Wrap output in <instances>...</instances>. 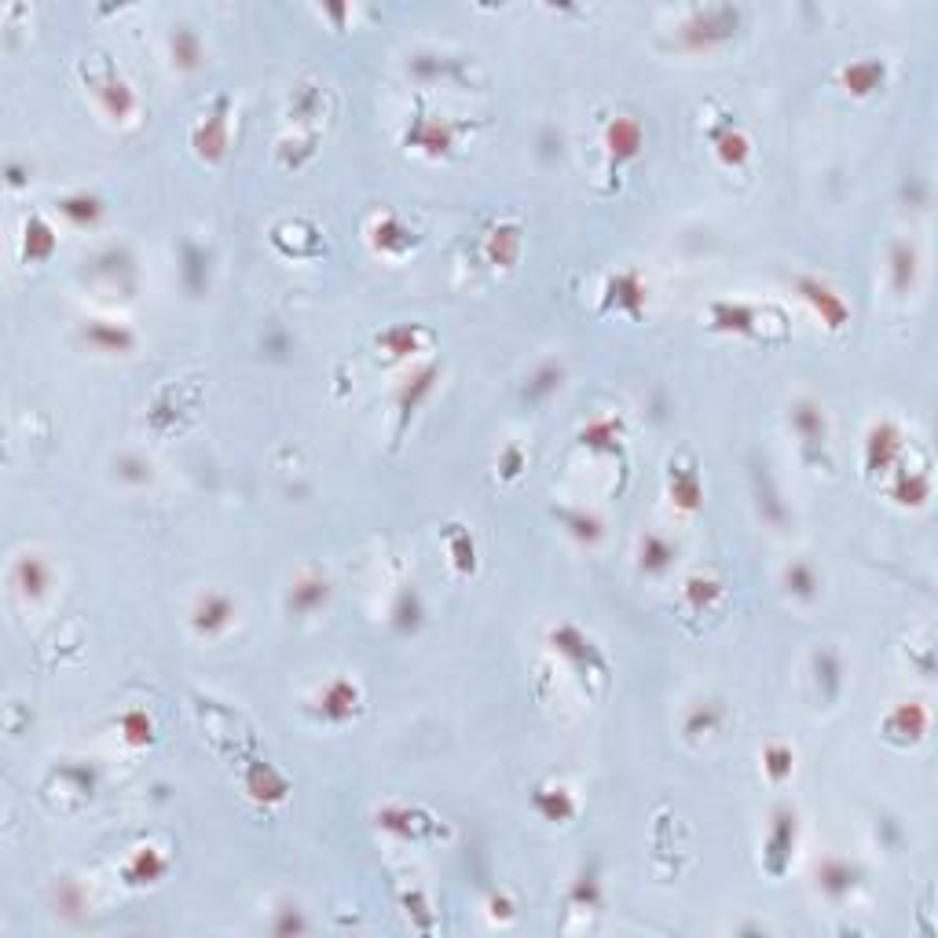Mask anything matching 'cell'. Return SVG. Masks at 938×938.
<instances>
[{"label":"cell","mask_w":938,"mask_h":938,"mask_svg":"<svg viewBox=\"0 0 938 938\" xmlns=\"http://www.w3.org/2000/svg\"><path fill=\"white\" fill-rule=\"evenodd\" d=\"M89 73V70H85ZM89 85H92V96L99 99V107L110 114V117H117V122H125V117L132 114V92H129V85L122 81V77H117L107 63L99 66V73H89Z\"/></svg>","instance_id":"6da1fadb"},{"label":"cell","mask_w":938,"mask_h":938,"mask_svg":"<svg viewBox=\"0 0 938 938\" xmlns=\"http://www.w3.org/2000/svg\"><path fill=\"white\" fill-rule=\"evenodd\" d=\"M733 22H737V15L729 12V8H712V12H696L693 15V22L682 30L686 33V45L689 48H712V45H719V41H726V37L733 33Z\"/></svg>","instance_id":"7a4b0ae2"},{"label":"cell","mask_w":938,"mask_h":938,"mask_svg":"<svg viewBox=\"0 0 938 938\" xmlns=\"http://www.w3.org/2000/svg\"><path fill=\"white\" fill-rule=\"evenodd\" d=\"M234 623V605L224 594H202L191 609V627L202 638H220Z\"/></svg>","instance_id":"3957f363"},{"label":"cell","mask_w":938,"mask_h":938,"mask_svg":"<svg viewBox=\"0 0 938 938\" xmlns=\"http://www.w3.org/2000/svg\"><path fill=\"white\" fill-rule=\"evenodd\" d=\"M792 847H796V814L777 810L773 829H770V840H766V854H763V862H766V869H770L773 876L785 873L789 857H792Z\"/></svg>","instance_id":"277c9868"},{"label":"cell","mask_w":938,"mask_h":938,"mask_svg":"<svg viewBox=\"0 0 938 938\" xmlns=\"http://www.w3.org/2000/svg\"><path fill=\"white\" fill-rule=\"evenodd\" d=\"M12 586L15 594L26 598V601H37L45 598V591L52 586V568L37 558V554H22L15 565H12Z\"/></svg>","instance_id":"5b68a950"},{"label":"cell","mask_w":938,"mask_h":938,"mask_svg":"<svg viewBox=\"0 0 938 938\" xmlns=\"http://www.w3.org/2000/svg\"><path fill=\"white\" fill-rule=\"evenodd\" d=\"M327 594H330V583H327L323 576H316V572H304V576L290 586L286 609H290V616H311V612H316V609L327 601Z\"/></svg>","instance_id":"8992f818"},{"label":"cell","mask_w":938,"mask_h":938,"mask_svg":"<svg viewBox=\"0 0 938 938\" xmlns=\"http://www.w3.org/2000/svg\"><path fill=\"white\" fill-rule=\"evenodd\" d=\"M356 712H360V689L352 686V682L337 678V682H330V686L323 689V696H320V715H323V719L345 722V719H352Z\"/></svg>","instance_id":"52a82bcc"},{"label":"cell","mask_w":938,"mask_h":938,"mask_svg":"<svg viewBox=\"0 0 938 938\" xmlns=\"http://www.w3.org/2000/svg\"><path fill=\"white\" fill-rule=\"evenodd\" d=\"M81 337L96 352H129L136 345L132 330H125L122 323H107V320H89L81 327Z\"/></svg>","instance_id":"ba28073f"},{"label":"cell","mask_w":938,"mask_h":938,"mask_svg":"<svg viewBox=\"0 0 938 938\" xmlns=\"http://www.w3.org/2000/svg\"><path fill=\"white\" fill-rule=\"evenodd\" d=\"M799 294L814 304V311L821 316V323H829L832 330H840L843 327V320H847V308H843V301L825 286V283H817V279H799Z\"/></svg>","instance_id":"9c48e42d"},{"label":"cell","mask_w":938,"mask_h":938,"mask_svg":"<svg viewBox=\"0 0 938 938\" xmlns=\"http://www.w3.org/2000/svg\"><path fill=\"white\" fill-rule=\"evenodd\" d=\"M792 425H796V433L803 437L806 448H825L829 429H825V414H821V407L814 400H799L792 407Z\"/></svg>","instance_id":"30bf717a"},{"label":"cell","mask_w":938,"mask_h":938,"mask_svg":"<svg viewBox=\"0 0 938 938\" xmlns=\"http://www.w3.org/2000/svg\"><path fill=\"white\" fill-rule=\"evenodd\" d=\"M642 147V129L638 122H631V117H616V122L609 125V150H612V162H627L635 158Z\"/></svg>","instance_id":"8fae6325"},{"label":"cell","mask_w":938,"mask_h":938,"mask_svg":"<svg viewBox=\"0 0 938 938\" xmlns=\"http://www.w3.org/2000/svg\"><path fill=\"white\" fill-rule=\"evenodd\" d=\"M55 209L73 224V227H89V224H96L99 217H103V206H99V199L96 194H89V191H77V194H66V199H59L55 202Z\"/></svg>","instance_id":"7c38bea8"},{"label":"cell","mask_w":938,"mask_h":938,"mask_svg":"<svg viewBox=\"0 0 938 938\" xmlns=\"http://www.w3.org/2000/svg\"><path fill=\"white\" fill-rule=\"evenodd\" d=\"M52 250H55V231L41 217H30L26 220V234H22L26 260H45V257H52Z\"/></svg>","instance_id":"4fadbf2b"},{"label":"cell","mask_w":938,"mask_h":938,"mask_svg":"<svg viewBox=\"0 0 938 938\" xmlns=\"http://www.w3.org/2000/svg\"><path fill=\"white\" fill-rule=\"evenodd\" d=\"M854 876H857V873H854L847 862H825V866L817 869V883H821V891H825L829 898H836V902L854 891V883H857Z\"/></svg>","instance_id":"5bb4252c"},{"label":"cell","mask_w":938,"mask_h":938,"mask_svg":"<svg viewBox=\"0 0 938 938\" xmlns=\"http://www.w3.org/2000/svg\"><path fill=\"white\" fill-rule=\"evenodd\" d=\"M675 561V546L663 535H645L642 539V572L645 576H663Z\"/></svg>","instance_id":"9a60e30c"},{"label":"cell","mask_w":938,"mask_h":938,"mask_svg":"<svg viewBox=\"0 0 938 938\" xmlns=\"http://www.w3.org/2000/svg\"><path fill=\"white\" fill-rule=\"evenodd\" d=\"M535 806H539V814H542L546 821H568V817L576 814V803H572L568 789H561V785L539 789V792H535Z\"/></svg>","instance_id":"2e32d148"},{"label":"cell","mask_w":938,"mask_h":938,"mask_svg":"<svg viewBox=\"0 0 938 938\" xmlns=\"http://www.w3.org/2000/svg\"><path fill=\"white\" fill-rule=\"evenodd\" d=\"M715 327L719 330H737V334H748L752 330V320H755V311L745 308V304H715Z\"/></svg>","instance_id":"e0dca14e"},{"label":"cell","mask_w":938,"mask_h":938,"mask_svg":"<svg viewBox=\"0 0 938 938\" xmlns=\"http://www.w3.org/2000/svg\"><path fill=\"white\" fill-rule=\"evenodd\" d=\"M898 437H894V429L891 425H880L876 433H873V440H869V465H876L880 462V469H887L891 462H894V455H898Z\"/></svg>","instance_id":"ac0fdd59"},{"label":"cell","mask_w":938,"mask_h":938,"mask_svg":"<svg viewBox=\"0 0 938 938\" xmlns=\"http://www.w3.org/2000/svg\"><path fill=\"white\" fill-rule=\"evenodd\" d=\"M719 722H722V708H719L715 700H708V704H696V708L689 712V719H686V733H689V737L712 733Z\"/></svg>","instance_id":"d6986e66"},{"label":"cell","mask_w":938,"mask_h":938,"mask_svg":"<svg viewBox=\"0 0 938 938\" xmlns=\"http://www.w3.org/2000/svg\"><path fill=\"white\" fill-rule=\"evenodd\" d=\"M671 495H675L678 506H686V510H693V506L700 502V484H696L693 469H675V473H671Z\"/></svg>","instance_id":"ffe728a7"},{"label":"cell","mask_w":938,"mask_h":938,"mask_svg":"<svg viewBox=\"0 0 938 938\" xmlns=\"http://www.w3.org/2000/svg\"><path fill=\"white\" fill-rule=\"evenodd\" d=\"M719 158L726 162V166H740L748 158V140L740 136L733 125H726V132L719 136Z\"/></svg>","instance_id":"44dd1931"},{"label":"cell","mask_w":938,"mask_h":938,"mask_svg":"<svg viewBox=\"0 0 938 938\" xmlns=\"http://www.w3.org/2000/svg\"><path fill=\"white\" fill-rule=\"evenodd\" d=\"M199 59H202L199 37H194L191 30H176V33H173V63H180V66H194Z\"/></svg>","instance_id":"7402d4cb"},{"label":"cell","mask_w":938,"mask_h":938,"mask_svg":"<svg viewBox=\"0 0 938 938\" xmlns=\"http://www.w3.org/2000/svg\"><path fill=\"white\" fill-rule=\"evenodd\" d=\"M913 271H917V253L909 246H894V257H891V276H894V286L906 290L913 283Z\"/></svg>","instance_id":"603a6c76"},{"label":"cell","mask_w":938,"mask_h":938,"mask_svg":"<svg viewBox=\"0 0 938 938\" xmlns=\"http://www.w3.org/2000/svg\"><path fill=\"white\" fill-rule=\"evenodd\" d=\"M763 759H766L763 766H766L770 780H785V777H792V766H796V759H792V752H789L785 745H770Z\"/></svg>","instance_id":"cb8c5ba5"},{"label":"cell","mask_w":938,"mask_h":938,"mask_svg":"<svg viewBox=\"0 0 938 938\" xmlns=\"http://www.w3.org/2000/svg\"><path fill=\"white\" fill-rule=\"evenodd\" d=\"M393 619H397V627L407 635V631H414L418 623H422V605H418V594L414 591H407L400 601H397V609H393Z\"/></svg>","instance_id":"d4e9b609"},{"label":"cell","mask_w":938,"mask_h":938,"mask_svg":"<svg viewBox=\"0 0 938 938\" xmlns=\"http://www.w3.org/2000/svg\"><path fill=\"white\" fill-rule=\"evenodd\" d=\"M166 873V862L162 857H154V850H140V857H136V869H129V876H132V883H150V880H158Z\"/></svg>","instance_id":"484cf974"},{"label":"cell","mask_w":938,"mask_h":938,"mask_svg":"<svg viewBox=\"0 0 938 938\" xmlns=\"http://www.w3.org/2000/svg\"><path fill=\"white\" fill-rule=\"evenodd\" d=\"M789 591L799 594V598H814V591H817V576H814L810 565H792V568H789Z\"/></svg>","instance_id":"4316f807"},{"label":"cell","mask_w":938,"mask_h":938,"mask_svg":"<svg viewBox=\"0 0 938 938\" xmlns=\"http://www.w3.org/2000/svg\"><path fill=\"white\" fill-rule=\"evenodd\" d=\"M122 729H125L129 745H147V740H150V719H147L143 712H129V715L122 719Z\"/></svg>","instance_id":"83f0119b"},{"label":"cell","mask_w":938,"mask_h":938,"mask_svg":"<svg viewBox=\"0 0 938 938\" xmlns=\"http://www.w3.org/2000/svg\"><path fill=\"white\" fill-rule=\"evenodd\" d=\"M565 521H568V532H572L576 539L594 542V539L601 535V521H598V517H591V514H576V517H565Z\"/></svg>","instance_id":"f1b7e54d"},{"label":"cell","mask_w":938,"mask_h":938,"mask_svg":"<svg viewBox=\"0 0 938 938\" xmlns=\"http://www.w3.org/2000/svg\"><path fill=\"white\" fill-rule=\"evenodd\" d=\"M117 477H122V481H140V484H143V481L150 477V465L140 462V458H122V462H117Z\"/></svg>","instance_id":"f546056e"},{"label":"cell","mask_w":938,"mask_h":938,"mask_svg":"<svg viewBox=\"0 0 938 938\" xmlns=\"http://www.w3.org/2000/svg\"><path fill=\"white\" fill-rule=\"evenodd\" d=\"M689 594H693V601L696 605H704V601H712V598H719L722 591H719V583H712V579H689Z\"/></svg>","instance_id":"4dcf8cb0"},{"label":"cell","mask_w":938,"mask_h":938,"mask_svg":"<svg viewBox=\"0 0 938 938\" xmlns=\"http://www.w3.org/2000/svg\"><path fill=\"white\" fill-rule=\"evenodd\" d=\"M290 931H304V920L297 909H283V920L276 924V934H290Z\"/></svg>","instance_id":"1f68e13d"},{"label":"cell","mask_w":938,"mask_h":938,"mask_svg":"<svg viewBox=\"0 0 938 938\" xmlns=\"http://www.w3.org/2000/svg\"><path fill=\"white\" fill-rule=\"evenodd\" d=\"M429 378H433V371H425V374H418V378H414V381H418V393H425V388H429ZM414 404H418V397H411V393H407V397H404V411L411 414V407H414Z\"/></svg>","instance_id":"d6a6232c"}]
</instances>
